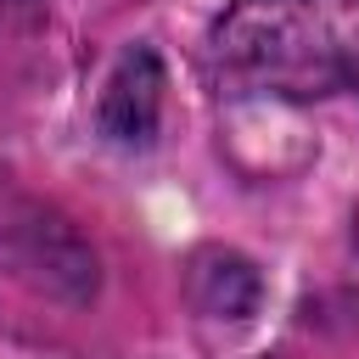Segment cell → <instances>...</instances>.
<instances>
[{"label": "cell", "mask_w": 359, "mask_h": 359, "mask_svg": "<svg viewBox=\"0 0 359 359\" xmlns=\"http://www.w3.org/2000/svg\"><path fill=\"white\" fill-rule=\"evenodd\" d=\"M202 62L224 95H359V0H230Z\"/></svg>", "instance_id": "cell-1"}, {"label": "cell", "mask_w": 359, "mask_h": 359, "mask_svg": "<svg viewBox=\"0 0 359 359\" xmlns=\"http://www.w3.org/2000/svg\"><path fill=\"white\" fill-rule=\"evenodd\" d=\"M157 107H163V67L140 45L118 62V73L101 90V129L118 146H146L157 135Z\"/></svg>", "instance_id": "cell-2"}]
</instances>
